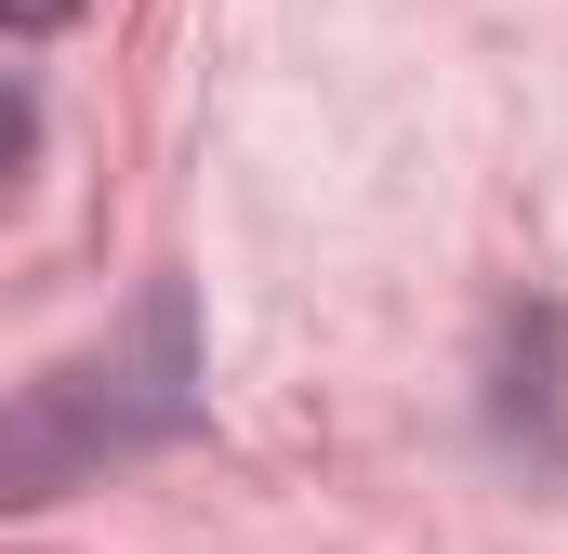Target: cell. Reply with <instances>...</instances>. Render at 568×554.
<instances>
[{"label":"cell","mask_w":568,"mask_h":554,"mask_svg":"<svg viewBox=\"0 0 568 554\" xmlns=\"http://www.w3.org/2000/svg\"><path fill=\"white\" fill-rule=\"evenodd\" d=\"M67 13H80V0H0V27H27V40H40V27H67Z\"/></svg>","instance_id":"7a4b0ae2"},{"label":"cell","mask_w":568,"mask_h":554,"mask_svg":"<svg viewBox=\"0 0 568 554\" xmlns=\"http://www.w3.org/2000/svg\"><path fill=\"white\" fill-rule=\"evenodd\" d=\"M185 422H199V304H185V277H159L133 330H106L93 357H67L53 383H27L0 410V502H53L93 462H133Z\"/></svg>","instance_id":"6da1fadb"},{"label":"cell","mask_w":568,"mask_h":554,"mask_svg":"<svg viewBox=\"0 0 568 554\" xmlns=\"http://www.w3.org/2000/svg\"><path fill=\"white\" fill-rule=\"evenodd\" d=\"M13 158H27V93L0 80V172H13Z\"/></svg>","instance_id":"3957f363"}]
</instances>
